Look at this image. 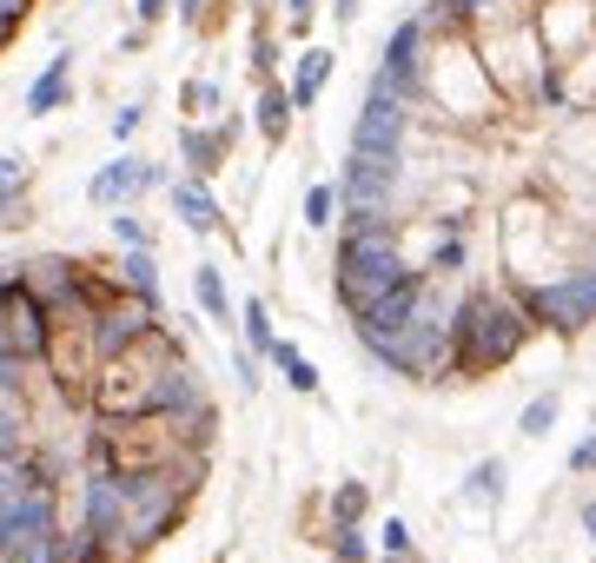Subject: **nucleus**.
Masks as SVG:
<instances>
[{
    "label": "nucleus",
    "instance_id": "obj_1",
    "mask_svg": "<svg viewBox=\"0 0 596 563\" xmlns=\"http://www.w3.org/2000/svg\"><path fill=\"white\" fill-rule=\"evenodd\" d=\"M417 266L398 253V232L391 219H372V212H345V238H338V305L352 318L372 311L385 292H398Z\"/></svg>",
    "mask_w": 596,
    "mask_h": 563
},
{
    "label": "nucleus",
    "instance_id": "obj_2",
    "mask_svg": "<svg viewBox=\"0 0 596 563\" xmlns=\"http://www.w3.org/2000/svg\"><path fill=\"white\" fill-rule=\"evenodd\" d=\"M531 332H537V318L524 311V298L471 292L464 305H451V371H497L524 352Z\"/></svg>",
    "mask_w": 596,
    "mask_h": 563
},
{
    "label": "nucleus",
    "instance_id": "obj_3",
    "mask_svg": "<svg viewBox=\"0 0 596 563\" xmlns=\"http://www.w3.org/2000/svg\"><path fill=\"white\" fill-rule=\"evenodd\" d=\"M173 358H186L173 332H166V326L146 332L139 345H126L120 358L100 365L87 405H94L100 418H146V412H153V391H159V378H166V365H173Z\"/></svg>",
    "mask_w": 596,
    "mask_h": 563
},
{
    "label": "nucleus",
    "instance_id": "obj_4",
    "mask_svg": "<svg viewBox=\"0 0 596 563\" xmlns=\"http://www.w3.org/2000/svg\"><path fill=\"white\" fill-rule=\"evenodd\" d=\"M431 40H438V34L424 27V14L398 21L391 40H385V60H378V73H372V87H385V94H398L404 107H417L424 94H431V60H438Z\"/></svg>",
    "mask_w": 596,
    "mask_h": 563
},
{
    "label": "nucleus",
    "instance_id": "obj_5",
    "mask_svg": "<svg viewBox=\"0 0 596 563\" xmlns=\"http://www.w3.org/2000/svg\"><path fill=\"white\" fill-rule=\"evenodd\" d=\"M524 311L550 332H583L596 326V266H570L557 279H531L524 285Z\"/></svg>",
    "mask_w": 596,
    "mask_h": 563
},
{
    "label": "nucleus",
    "instance_id": "obj_6",
    "mask_svg": "<svg viewBox=\"0 0 596 563\" xmlns=\"http://www.w3.org/2000/svg\"><path fill=\"white\" fill-rule=\"evenodd\" d=\"M0 332H8V345L27 365H47V352H53V311L27 292L21 272H0Z\"/></svg>",
    "mask_w": 596,
    "mask_h": 563
},
{
    "label": "nucleus",
    "instance_id": "obj_7",
    "mask_svg": "<svg viewBox=\"0 0 596 563\" xmlns=\"http://www.w3.org/2000/svg\"><path fill=\"white\" fill-rule=\"evenodd\" d=\"M398 186H404V152H352L345 173H338L345 212H378V219H391Z\"/></svg>",
    "mask_w": 596,
    "mask_h": 563
},
{
    "label": "nucleus",
    "instance_id": "obj_8",
    "mask_svg": "<svg viewBox=\"0 0 596 563\" xmlns=\"http://www.w3.org/2000/svg\"><path fill=\"white\" fill-rule=\"evenodd\" d=\"M146 332H159V298H139V292H113L94 318V345H100V365L120 358L126 345H139Z\"/></svg>",
    "mask_w": 596,
    "mask_h": 563
},
{
    "label": "nucleus",
    "instance_id": "obj_9",
    "mask_svg": "<svg viewBox=\"0 0 596 563\" xmlns=\"http://www.w3.org/2000/svg\"><path fill=\"white\" fill-rule=\"evenodd\" d=\"M411 113H417V107H404L398 94L365 87V107H358V120H352V152H404Z\"/></svg>",
    "mask_w": 596,
    "mask_h": 563
},
{
    "label": "nucleus",
    "instance_id": "obj_10",
    "mask_svg": "<svg viewBox=\"0 0 596 563\" xmlns=\"http://www.w3.org/2000/svg\"><path fill=\"white\" fill-rule=\"evenodd\" d=\"M153 186H173V180H166V167H159V159L120 152L113 167H100V173H94L87 199H94V206H107V212H120V206H133L139 193H153Z\"/></svg>",
    "mask_w": 596,
    "mask_h": 563
},
{
    "label": "nucleus",
    "instance_id": "obj_11",
    "mask_svg": "<svg viewBox=\"0 0 596 563\" xmlns=\"http://www.w3.org/2000/svg\"><path fill=\"white\" fill-rule=\"evenodd\" d=\"M232 120L226 126H180V152H186V167H193V180H212L219 167H226V152H232Z\"/></svg>",
    "mask_w": 596,
    "mask_h": 563
},
{
    "label": "nucleus",
    "instance_id": "obj_12",
    "mask_svg": "<svg viewBox=\"0 0 596 563\" xmlns=\"http://www.w3.org/2000/svg\"><path fill=\"white\" fill-rule=\"evenodd\" d=\"M166 199H173V219L186 225V232H219V199L206 193V180H173L166 186Z\"/></svg>",
    "mask_w": 596,
    "mask_h": 563
},
{
    "label": "nucleus",
    "instance_id": "obj_13",
    "mask_svg": "<svg viewBox=\"0 0 596 563\" xmlns=\"http://www.w3.org/2000/svg\"><path fill=\"white\" fill-rule=\"evenodd\" d=\"M292 113H299V100H292V87H279V79H266L259 87V107H252V126H259V139H285L292 133Z\"/></svg>",
    "mask_w": 596,
    "mask_h": 563
},
{
    "label": "nucleus",
    "instance_id": "obj_14",
    "mask_svg": "<svg viewBox=\"0 0 596 563\" xmlns=\"http://www.w3.org/2000/svg\"><path fill=\"white\" fill-rule=\"evenodd\" d=\"M66 87H73V53H53L47 66H40V79L27 87V113H60V100H66Z\"/></svg>",
    "mask_w": 596,
    "mask_h": 563
},
{
    "label": "nucleus",
    "instance_id": "obj_15",
    "mask_svg": "<svg viewBox=\"0 0 596 563\" xmlns=\"http://www.w3.org/2000/svg\"><path fill=\"white\" fill-rule=\"evenodd\" d=\"M113 279H120V292L159 298V266H153V246H126V253L113 259Z\"/></svg>",
    "mask_w": 596,
    "mask_h": 563
},
{
    "label": "nucleus",
    "instance_id": "obj_16",
    "mask_svg": "<svg viewBox=\"0 0 596 563\" xmlns=\"http://www.w3.org/2000/svg\"><path fill=\"white\" fill-rule=\"evenodd\" d=\"M325 79H331V47H305V53H299V73H292V100H299V107H318Z\"/></svg>",
    "mask_w": 596,
    "mask_h": 563
},
{
    "label": "nucleus",
    "instance_id": "obj_17",
    "mask_svg": "<svg viewBox=\"0 0 596 563\" xmlns=\"http://www.w3.org/2000/svg\"><path fill=\"white\" fill-rule=\"evenodd\" d=\"M193 298H199V311L212 318V326H232V292H226V279H219V266H193Z\"/></svg>",
    "mask_w": 596,
    "mask_h": 563
},
{
    "label": "nucleus",
    "instance_id": "obj_18",
    "mask_svg": "<svg viewBox=\"0 0 596 563\" xmlns=\"http://www.w3.org/2000/svg\"><path fill=\"white\" fill-rule=\"evenodd\" d=\"M266 365H279L292 391H305V397L318 391V371H312V358H305V352H299L292 339H272V352H266Z\"/></svg>",
    "mask_w": 596,
    "mask_h": 563
},
{
    "label": "nucleus",
    "instance_id": "obj_19",
    "mask_svg": "<svg viewBox=\"0 0 596 563\" xmlns=\"http://www.w3.org/2000/svg\"><path fill=\"white\" fill-rule=\"evenodd\" d=\"M239 326H245V345L259 352V358L272 352V339H279V332H272V311H266V298H245V305H239Z\"/></svg>",
    "mask_w": 596,
    "mask_h": 563
},
{
    "label": "nucleus",
    "instance_id": "obj_20",
    "mask_svg": "<svg viewBox=\"0 0 596 563\" xmlns=\"http://www.w3.org/2000/svg\"><path fill=\"white\" fill-rule=\"evenodd\" d=\"M464 498H471V504H497V498H503V457L471 464V477H464Z\"/></svg>",
    "mask_w": 596,
    "mask_h": 563
},
{
    "label": "nucleus",
    "instance_id": "obj_21",
    "mask_svg": "<svg viewBox=\"0 0 596 563\" xmlns=\"http://www.w3.org/2000/svg\"><path fill=\"white\" fill-rule=\"evenodd\" d=\"M338 206H345V193H338V186H325V180H318V186L305 193V225H312V232H325V225L338 219Z\"/></svg>",
    "mask_w": 596,
    "mask_h": 563
},
{
    "label": "nucleus",
    "instance_id": "obj_22",
    "mask_svg": "<svg viewBox=\"0 0 596 563\" xmlns=\"http://www.w3.org/2000/svg\"><path fill=\"white\" fill-rule=\"evenodd\" d=\"M557 412H563V397H557V391H544V397H531V405H524L518 431H524V438H544V431L557 425Z\"/></svg>",
    "mask_w": 596,
    "mask_h": 563
},
{
    "label": "nucleus",
    "instance_id": "obj_23",
    "mask_svg": "<svg viewBox=\"0 0 596 563\" xmlns=\"http://www.w3.org/2000/svg\"><path fill=\"white\" fill-rule=\"evenodd\" d=\"M331 556H338V563H372L365 530H358V524H331Z\"/></svg>",
    "mask_w": 596,
    "mask_h": 563
},
{
    "label": "nucleus",
    "instance_id": "obj_24",
    "mask_svg": "<svg viewBox=\"0 0 596 563\" xmlns=\"http://www.w3.org/2000/svg\"><path fill=\"white\" fill-rule=\"evenodd\" d=\"M365 504H372V498H365V485H338V491H331V524H358V517H365Z\"/></svg>",
    "mask_w": 596,
    "mask_h": 563
},
{
    "label": "nucleus",
    "instance_id": "obj_25",
    "mask_svg": "<svg viewBox=\"0 0 596 563\" xmlns=\"http://www.w3.org/2000/svg\"><path fill=\"white\" fill-rule=\"evenodd\" d=\"M21 186H27V152H0V206L21 199Z\"/></svg>",
    "mask_w": 596,
    "mask_h": 563
},
{
    "label": "nucleus",
    "instance_id": "obj_26",
    "mask_svg": "<svg viewBox=\"0 0 596 563\" xmlns=\"http://www.w3.org/2000/svg\"><path fill=\"white\" fill-rule=\"evenodd\" d=\"M113 238H120V246H153V232H146V219H139L133 206L113 212Z\"/></svg>",
    "mask_w": 596,
    "mask_h": 563
},
{
    "label": "nucleus",
    "instance_id": "obj_27",
    "mask_svg": "<svg viewBox=\"0 0 596 563\" xmlns=\"http://www.w3.org/2000/svg\"><path fill=\"white\" fill-rule=\"evenodd\" d=\"M180 100H186V113H219V107H226V94L212 87V79H186Z\"/></svg>",
    "mask_w": 596,
    "mask_h": 563
},
{
    "label": "nucleus",
    "instance_id": "obj_28",
    "mask_svg": "<svg viewBox=\"0 0 596 563\" xmlns=\"http://www.w3.org/2000/svg\"><path fill=\"white\" fill-rule=\"evenodd\" d=\"M272 34H259V40H252V73H259V87H266V79H272Z\"/></svg>",
    "mask_w": 596,
    "mask_h": 563
},
{
    "label": "nucleus",
    "instance_id": "obj_29",
    "mask_svg": "<svg viewBox=\"0 0 596 563\" xmlns=\"http://www.w3.org/2000/svg\"><path fill=\"white\" fill-rule=\"evenodd\" d=\"M232 371H239V391H259V352H239Z\"/></svg>",
    "mask_w": 596,
    "mask_h": 563
},
{
    "label": "nucleus",
    "instance_id": "obj_30",
    "mask_svg": "<svg viewBox=\"0 0 596 563\" xmlns=\"http://www.w3.org/2000/svg\"><path fill=\"white\" fill-rule=\"evenodd\" d=\"M385 556H411V530L398 517H385Z\"/></svg>",
    "mask_w": 596,
    "mask_h": 563
},
{
    "label": "nucleus",
    "instance_id": "obj_31",
    "mask_svg": "<svg viewBox=\"0 0 596 563\" xmlns=\"http://www.w3.org/2000/svg\"><path fill=\"white\" fill-rule=\"evenodd\" d=\"M133 14H139V27H159L166 14H180V8H173V0H139V8H133Z\"/></svg>",
    "mask_w": 596,
    "mask_h": 563
},
{
    "label": "nucleus",
    "instance_id": "obj_32",
    "mask_svg": "<svg viewBox=\"0 0 596 563\" xmlns=\"http://www.w3.org/2000/svg\"><path fill=\"white\" fill-rule=\"evenodd\" d=\"M139 120H146V113H139V107H120V113H113V139H120V146H126V139H133V133H139Z\"/></svg>",
    "mask_w": 596,
    "mask_h": 563
},
{
    "label": "nucleus",
    "instance_id": "obj_33",
    "mask_svg": "<svg viewBox=\"0 0 596 563\" xmlns=\"http://www.w3.org/2000/svg\"><path fill=\"white\" fill-rule=\"evenodd\" d=\"M570 470H596V438H583V444L570 451Z\"/></svg>",
    "mask_w": 596,
    "mask_h": 563
},
{
    "label": "nucleus",
    "instance_id": "obj_34",
    "mask_svg": "<svg viewBox=\"0 0 596 563\" xmlns=\"http://www.w3.org/2000/svg\"><path fill=\"white\" fill-rule=\"evenodd\" d=\"M206 8H212V0H180V21L186 27H206Z\"/></svg>",
    "mask_w": 596,
    "mask_h": 563
},
{
    "label": "nucleus",
    "instance_id": "obj_35",
    "mask_svg": "<svg viewBox=\"0 0 596 563\" xmlns=\"http://www.w3.org/2000/svg\"><path fill=\"white\" fill-rule=\"evenodd\" d=\"M312 14H318V0H292V27H312Z\"/></svg>",
    "mask_w": 596,
    "mask_h": 563
},
{
    "label": "nucleus",
    "instance_id": "obj_36",
    "mask_svg": "<svg viewBox=\"0 0 596 563\" xmlns=\"http://www.w3.org/2000/svg\"><path fill=\"white\" fill-rule=\"evenodd\" d=\"M338 21H358V0H338Z\"/></svg>",
    "mask_w": 596,
    "mask_h": 563
},
{
    "label": "nucleus",
    "instance_id": "obj_37",
    "mask_svg": "<svg viewBox=\"0 0 596 563\" xmlns=\"http://www.w3.org/2000/svg\"><path fill=\"white\" fill-rule=\"evenodd\" d=\"M583 530H589V537H596V504H583Z\"/></svg>",
    "mask_w": 596,
    "mask_h": 563
},
{
    "label": "nucleus",
    "instance_id": "obj_38",
    "mask_svg": "<svg viewBox=\"0 0 596 563\" xmlns=\"http://www.w3.org/2000/svg\"><path fill=\"white\" fill-rule=\"evenodd\" d=\"M385 563H411V556H385Z\"/></svg>",
    "mask_w": 596,
    "mask_h": 563
},
{
    "label": "nucleus",
    "instance_id": "obj_39",
    "mask_svg": "<svg viewBox=\"0 0 596 563\" xmlns=\"http://www.w3.org/2000/svg\"><path fill=\"white\" fill-rule=\"evenodd\" d=\"M87 563H100V556H87Z\"/></svg>",
    "mask_w": 596,
    "mask_h": 563
}]
</instances>
